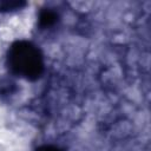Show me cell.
<instances>
[{
  "label": "cell",
  "mask_w": 151,
  "mask_h": 151,
  "mask_svg": "<svg viewBox=\"0 0 151 151\" xmlns=\"http://www.w3.org/2000/svg\"><path fill=\"white\" fill-rule=\"evenodd\" d=\"M34 151H64V150L60 146L54 144H42V145H39Z\"/></svg>",
  "instance_id": "cell-4"
},
{
  "label": "cell",
  "mask_w": 151,
  "mask_h": 151,
  "mask_svg": "<svg viewBox=\"0 0 151 151\" xmlns=\"http://www.w3.org/2000/svg\"><path fill=\"white\" fill-rule=\"evenodd\" d=\"M26 6V2L24 1H0V13H11L20 11Z\"/></svg>",
  "instance_id": "cell-3"
},
{
  "label": "cell",
  "mask_w": 151,
  "mask_h": 151,
  "mask_svg": "<svg viewBox=\"0 0 151 151\" xmlns=\"http://www.w3.org/2000/svg\"><path fill=\"white\" fill-rule=\"evenodd\" d=\"M5 66L12 78L35 81L45 72V57L39 45L31 40L20 39L7 47Z\"/></svg>",
  "instance_id": "cell-1"
},
{
  "label": "cell",
  "mask_w": 151,
  "mask_h": 151,
  "mask_svg": "<svg viewBox=\"0 0 151 151\" xmlns=\"http://www.w3.org/2000/svg\"><path fill=\"white\" fill-rule=\"evenodd\" d=\"M60 20L59 12L53 7H44L38 13V26L41 29H50L54 27Z\"/></svg>",
  "instance_id": "cell-2"
}]
</instances>
